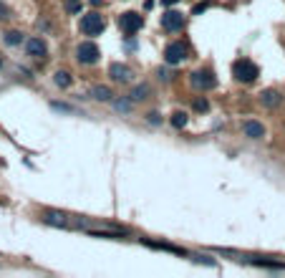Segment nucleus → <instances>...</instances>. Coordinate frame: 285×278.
<instances>
[{
  "label": "nucleus",
  "instance_id": "f257e3e1",
  "mask_svg": "<svg viewBox=\"0 0 285 278\" xmlns=\"http://www.w3.org/2000/svg\"><path fill=\"white\" fill-rule=\"evenodd\" d=\"M103 28H106V21H103L101 13H86V16L81 18V33L83 36H101Z\"/></svg>",
  "mask_w": 285,
  "mask_h": 278
},
{
  "label": "nucleus",
  "instance_id": "f03ea898",
  "mask_svg": "<svg viewBox=\"0 0 285 278\" xmlns=\"http://www.w3.org/2000/svg\"><path fill=\"white\" fill-rule=\"evenodd\" d=\"M142 25H144V18L139 16V13H134V10H126V13H122V16H119V28H122L124 36L139 33Z\"/></svg>",
  "mask_w": 285,
  "mask_h": 278
},
{
  "label": "nucleus",
  "instance_id": "7ed1b4c3",
  "mask_svg": "<svg viewBox=\"0 0 285 278\" xmlns=\"http://www.w3.org/2000/svg\"><path fill=\"white\" fill-rule=\"evenodd\" d=\"M258 76H260V68L255 66L252 61H247V58H243V61H237V64H235V79H237V81L252 84Z\"/></svg>",
  "mask_w": 285,
  "mask_h": 278
},
{
  "label": "nucleus",
  "instance_id": "20e7f679",
  "mask_svg": "<svg viewBox=\"0 0 285 278\" xmlns=\"http://www.w3.org/2000/svg\"><path fill=\"white\" fill-rule=\"evenodd\" d=\"M99 56H101V51H99L96 43H91V41H83L81 46L76 48V61L83 64V66L96 64V61H99Z\"/></svg>",
  "mask_w": 285,
  "mask_h": 278
},
{
  "label": "nucleus",
  "instance_id": "39448f33",
  "mask_svg": "<svg viewBox=\"0 0 285 278\" xmlns=\"http://www.w3.org/2000/svg\"><path fill=\"white\" fill-rule=\"evenodd\" d=\"M192 86L197 91H209V89H215L217 86V79H215V74L209 68H200V71H194L192 74Z\"/></svg>",
  "mask_w": 285,
  "mask_h": 278
},
{
  "label": "nucleus",
  "instance_id": "423d86ee",
  "mask_svg": "<svg viewBox=\"0 0 285 278\" xmlns=\"http://www.w3.org/2000/svg\"><path fill=\"white\" fill-rule=\"evenodd\" d=\"M184 58H187V46H184V43L174 41V43H169V46L164 48V61H167L169 66H177V64H182Z\"/></svg>",
  "mask_w": 285,
  "mask_h": 278
},
{
  "label": "nucleus",
  "instance_id": "0eeeda50",
  "mask_svg": "<svg viewBox=\"0 0 285 278\" xmlns=\"http://www.w3.org/2000/svg\"><path fill=\"white\" fill-rule=\"evenodd\" d=\"M162 28H164V31H169V33L182 31V28H184V16H182V13H177V10H167L162 16Z\"/></svg>",
  "mask_w": 285,
  "mask_h": 278
},
{
  "label": "nucleus",
  "instance_id": "6e6552de",
  "mask_svg": "<svg viewBox=\"0 0 285 278\" xmlns=\"http://www.w3.org/2000/svg\"><path fill=\"white\" fill-rule=\"evenodd\" d=\"M109 76L116 81V84H129L134 79V71L126 66V64H111L109 66Z\"/></svg>",
  "mask_w": 285,
  "mask_h": 278
},
{
  "label": "nucleus",
  "instance_id": "1a4fd4ad",
  "mask_svg": "<svg viewBox=\"0 0 285 278\" xmlns=\"http://www.w3.org/2000/svg\"><path fill=\"white\" fill-rule=\"evenodd\" d=\"M25 51H28V56H33V58H46L48 46H46V41L43 38H31L25 43Z\"/></svg>",
  "mask_w": 285,
  "mask_h": 278
},
{
  "label": "nucleus",
  "instance_id": "9d476101",
  "mask_svg": "<svg viewBox=\"0 0 285 278\" xmlns=\"http://www.w3.org/2000/svg\"><path fill=\"white\" fill-rule=\"evenodd\" d=\"M243 134L247 139H263L265 137V127L260 122H255V119H247V122H243Z\"/></svg>",
  "mask_w": 285,
  "mask_h": 278
},
{
  "label": "nucleus",
  "instance_id": "9b49d317",
  "mask_svg": "<svg viewBox=\"0 0 285 278\" xmlns=\"http://www.w3.org/2000/svg\"><path fill=\"white\" fill-rule=\"evenodd\" d=\"M260 101H263V107L275 109L280 101H283V96H280V91H275V89H265V91L260 94Z\"/></svg>",
  "mask_w": 285,
  "mask_h": 278
},
{
  "label": "nucleus",
  "instance_id": "f8f14e48",
  "mask_svg": "<svg viewBox=\"0 0 285 278\" xmlns=\"http://www.w3.org/2000/svg\"><path fill=\"white\" fill-rule=\"evenodd\" d=\"M91 96H94L96 101H111V99H114V91L109 89V86H94V89H91Z\"/></svg>",
  "mask_w": 285,
  "mask_h": 278
},
{
  "label": "nucleus",
  "instance_id": "ddd939ff",
  "mask_svg": "<svg viewBox=\"0 0 285 278\" xmlns=\"http://www.w3.org/2000/svg\"><path fill=\"white\" fill-rule=\"evenodd\" d=\"M149 94H152V89H149L146 84H142V86H137V89H134V91L129 94V99L134 101V104H137V101H144V99H149Z\"/></svg>",
  "mask_w": 285,
  "mask_h": 278
},
{
  "label": "nucleus",
  "instance_id": "4468645a",
  "mask_svg": "<svg viewBox=\"0 0 285 278\" xmlns=\"http://www.w3.org/2000/svg\"><path fill=\"white\" fill-rule=\"evenodd\" d=\"M3 41H5V46H20V43H23V33L20 31H8L3 36Z\"/></svg>",
  "mask_w": 285,
  "mask_h": 278
},
{
  "label": "nucleus",
  "instance_id": "2eb2a0df",
  "mask_svg": "<svg viewBox=\"0 0 285 278\" xmlns=\"http://www.w3.org/2000/svg\"><path fill=\"white\" fill-rule=\"evenodd\" d=\"M53 81H56V86H61V89H68V86H71V74H68V71H56Z\"/></svg>",
  "mask_w": 285,
  "mask_h": 278
},
{
  "label": "nucleus",
  "instance_id": "dca6fc26",
  "mask_svg": "<svg viewBox=\"0 0 285 278\" xmlns=\"http://www.w3.org/2000/svg\"><path fill=\"white\" fill-rule=\"evenodd\" d=\"M187 122H189V116H187L184 111H174V114H172V124H174L177 129L187 127Z\"/></svg>",
  "mask_w": 285,
  "mask_h": 278
},
{
  "label": "nucleus",
  "instance_id": "f3484780",
  "mask_svg": "<svg viewBox=\"0 0 285 278\" xmlns=\"http://www.w3.org/2000/svg\"><path fill=\"white\" fill-rule=\"evenodd\" d=\"M131 104H134L131 99H129V101H126V99H119V101H114V109L122 111V114H129V111H131Z\"/></svg>",
  "mask_w": 285,
  "mask_h": 278
},
{
  "label": "nucleus",
  "instance_id": "a211bd4d",
  "mask_svg": "<svg viewBox=\"0 0 285 278\" xmlns=\"http://www.w3.org/2000/svg\"><path fill=\"white\" fill-rule=\"evenodd\" d=\"M66 13H81V0H66Z\"/></svg>",
  "mask_w": 285,
  "mask_h": 278
},
{
  "label": "nucleus",
  "instance_id": "6ab92c4d",
  "mask_svg": "<svg viewBox=\"0 0 285 278\" xmlns=\"http://www.w3.org/2000/svg\"><path fill=\"white\" fill-rule=\"evenodd\" d=\"M194 109H197V111H207V109H209L207 99H197V101H194Z\"/></svg>",
  "mask_w": 285,
  "mask_h": 278
},
{
  "label": "nucleus",
  "instance_id": "aec40b11",
  "mask_svg": "<svg viewBox=\"0 0 285 278\" xmlns=\"http://www.w3.org/2000/svg\"><path fill=\"white\" fill-rule=\"evenodd\" d=\"M51 107H53L56 111H68V114H73V109H71L68 104H51Z\"/></svg>",
  "mask_w": 285,
  "mask_h": 278
},
{
  "label": "nucleus",
  "instance_id": "412c9836",
  "mask_svg": "<svg viewBox=\"0 0 285 278\" xmlns=\"http://www.w3.org/2000/svg\"><path fill=\"white\" fill-rule=\"evenodd\" d=\"M8 13H10V10L5 8V3H0V21H5V18H10V16H8Z\"/></svg>",
  "mask_w": 285,
  "mask_h": 278
},
{
  "label": "nucleus",
  "instance_id": "4be33fe9",
  "mask_svg": "<svg viewBox=\"0 0 285 278\" xmlns=\"http://www.w3.org/2000/svg\"><path fill=\"white\" fill-rule=\"evenodd\" d=\"M159 79H162V81H172V74H169V71H162V68H159Z\"/></svg>",
  "mask_w": 285,
  "mask_h": 278
},
{
  "label": "nucleus",
  "instance_id": "5701e85b",
  "mask_svg": "<svg viewBox=\"0 0 285 278\" xmlns=\"http://www.w3.org/2000/svg\"><path fill=\"white\" fill-rule=\"evenodd\" d=\"M146 119L152 122V124H159V114H154V111H152V114H146Z\"/></svg>",
  "mask_w": 285,
  "mask_h": 278
},
{
  "label": "nucleus",
  "instance_id": "b1692460",
  "mask_svg": "<svg viewBox=\"0 0 285 278\" xmlns=\"http://www.w3.org/2000/svg\"><path fill=\"white\" fill-rule=\"evenodd\" d=\"M0 66H3V61H0Z\"/></svg>",
  "mask_w": 285,
  "mask_h": 278
}]
</instances>
